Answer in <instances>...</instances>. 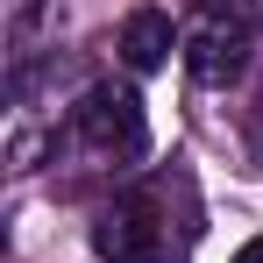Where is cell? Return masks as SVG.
I'll list each match as a JSON object with an SVG mask.
<instances>
[{
    "mask_svg": "<svg viewBox=\"0 0 263 263\" xmlns=\"http://www.w3.org/2000/svg\"><path fill=\"white\" fill-rule=\"evenodd\" d=\"M185 192H192L185 171H157L142 185H128V192H114L92 214V256L100 263H171V256H185L199 242V228H171V199H185Z\"/></svg>",
    "mask_w": 263,
    "mask_h": 263,
    "instance_id": "1",
    "label": "cell"
},
{
    "mask_svg": "<svg viewBox=\"0 0 263 263\" xmlns=\"http://www.w3.org/2000/svg\"><path fill=\"white\" fill-rule=\"evenodd\" d=\"M249 50H256V29L242 0H192V14L178 22V57L199 86H235L249 71Z\"/></svg>",
    "mask_w": 263,
    "mask_h": 263,
    "instance_id": "2",
    "label": "cell"
},
{
    "mask_svg": "<svg viewBox=\"0 0 263 263\" xmlns=\"http://www.w3.org/2000/svg\"><path fill=\"white\" fill-rule=\"evenodd\" d=\"M71 142H86L92 157H121L135 164L149 149V121H142V100L128 79H92L71 107Z\"/></svg>",
    "mask_w": 263,
    "mask_h": 263,
    "instance_id": "3",
    "label": "cell"
},
{
    "mask_svg": "<svg viewBox=\"0 0 263 263\" xmlns=\"http://www.w3.org/2000/svg\"><path fill=\"white\" fill-rule=\"evenodd\" d=\"M114 50H121L128 71H157V64L178 50V22L164 7H135L128 22H121V36H114Z\"/></svg>",
    "mask_w": 263,
    "mask_h": 263,
    "instance_id": "4",
    "label": "cell"
},
{
    "mask_svg": "<svg viewBox=\"0 0 263 263\" xmlns=\"http://www.w3.org/2000/svg\"><path fill=\"white\" fill-rule=\"evenodd\" d=\"M36 14H43V0H14V43L29 50V36H36ZM14 50V57H22Z\"/></svg>",
    "mask_w": 263,
    "mask_h": 263,
    "instance_id": "5",
    "label": "cell"
},
{
    "mask_svg": "<svg viewBox=\"0 0 263 263\" xmlns=\"http://www.w3.org/2000/svg\"><path fill=\"white\" fill-rule=\"evenodd\" d=\"M235 263H263V235H256V242H242V256H235Z\"/></svg>",
    "mask_w": 263,
    "mask_h": 263,
    "instance_id": "6",
    "label": "cell"
}]
</instances>
